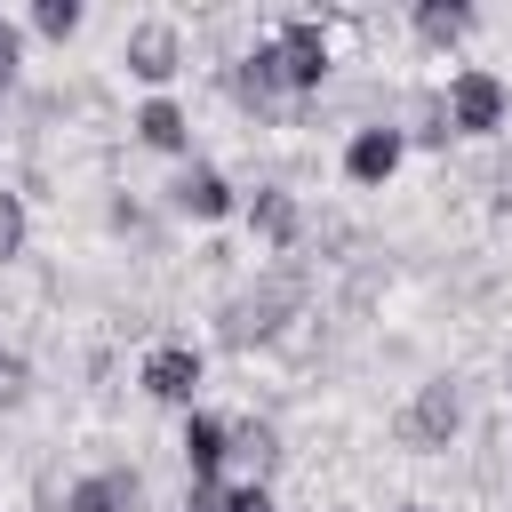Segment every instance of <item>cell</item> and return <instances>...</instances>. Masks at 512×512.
<instances>
[{
    "label": "cell",
    "instance_id": "1",
    "mask_svg": "<svg viewBox=\"0 0 512 512\" xmlns=\"http://www.w3.org/2000/svg\"><path fill=\"white\" fill-rule=\"evenodd\" d=\"M304 296V280L296 272H272L264 288H248V296H232L224 304V320H216V336L224 344H264V336H280V320H288V304Z\"/></svg>",
    "mask_w": 512,
    "mask_h": 512
},
{
    "label": "cell",
    "instance_id": "2",
    "mask_svg": "<svg viewBox=\"0 0 512 512\" xmlns=\"http://www.w3.org/2000/svg\"><path fill=\"white\" fill-rule=\"evenodd\" d=\"M440 104H448V128H456V136H496V128H504V112H512V88H504L496 72L464 64V72L448 80V96H440Z\"/></svg>",
    "mask_w": 512,
    "mask_h": 512
},
{
    "label": "cell",
    "instance_id": "3",
    "mask_svg": "<svg viewBox=\"0 0 512 512\" xmlns=\"http://www.w3.org/2000/svg\"><path fill=\"white\" fill-rule=\"evenodd\" d=\"M456 424H464V392H456V376H432V384H416V400L400 408V440H408L416 456L448 448V440H456Z\"/></svg>",
    "mask_w": 512,
    "mask_h": 512
},
{
    "label": "cell",
    "instance_id": "4",
    "mask_svg": "<svg viewBox=\"0 0 512 512\" xmlns=\"http://www.w3.org/2000/svg\"><path fill=\"white\" fill-rule=\"evenodd\" d=\"M120 64H128L144 88H168V80L184 72V32H176V16H136L128 40H120Z\"/></svg>",
    "mask_w": 512,
    "mask_h": 512
},
{
    "label": "cell",
    "instance_id": "5",
    "mask_svg": "<svg viewBox=\"0 0 512 512\" xmlns=\"http://www.w3.org/2000/svg\"><path fill=\"white\" fill-rule=\"evenodd\" d=\"M272 56H280V80L296 88V96H312L320 80H328V32H320V16H288L280 32H272Z\"/></svg>",
    "mask_w": 512,
    "mask_h": 512
},
{
    "label": "cell",
    "instance_id": "6",
    "mask_svg": "<svg viewBox=\"0 0 512 512\" xmlns=\"http://www.w3.org/2000/svg\"><path fill=\"white\" fill-rule=\"evenodd\" d=\"M200 376H208L200 344H152V352H144V392H152V400H168V408H184V416H192Z\"/></svg>",
    "mask_w": 512,
    "mask_h": 512
},
{
    "label": "cell",
    "instance_id": "7",
    "mask_svg": "<svg viewBox=\"0 0 512 512\" xmlns=\"http://www.w3.org/2000/svg\"><path fill=\"white\" fill-rule=\"evenodd\" d=\"M168 208H176V216H192V224H216V216H232V208H240V192H232L208 160H184V168H176V184H168Z\"/></svg>",
    "mask_w": 512,
    "mask_h": 512
},
{
    "label": "cell",
    "instance_id": "8",
    "mask_svg": "<svg viewBox=\"0 0 512 512\" xmlns=\"http://www.w3.org/2000/svg\"><path fill=\"white\" fill-rule=\"evenodd\" d=\"M400 152H408V128H392V120L352 128V144H344V176H352V184H384V176L400 168Z\"/></svg>",
    "mask_w": 512,
    "mask_h": 512
},
{
    "label": "cell",
    "instance_id": "9",
    "mask_svg": "<svg viewBox=\"0 0 512 512\" xmlns=\"http://www.w3.org/2000/svg\"><path fill=\"white\" fill-rule=\"evenodd\" d=\"M136 504H144V480H136L128 464L88 472V480H72V488H64V512H136Z\"/></svg>",
    "mask_w": 512,
    "mask_h": 512
},
{
    "label": "cell",
    "instance_id": "10",
    "mask_svg": "<svg viewBox=\"0 0 512 512\" xmlns=\"http://www.w3.org/2000/svg\"><path fill=\"white\" fill-rule=\"evenodd\" d=\"M128 128H136V144H152V152H192V120H184L176 96H144Z\"/></svg>",
    "mask_w": 512,
    "mask_h": 512
},
{
    "label": "cell",
    "instance_id": "11",
    "mask_svg": "<svg viewBox=\"0 0 512 512\" xmlns=\"http://www.w3.org/2000/svg\"><path fill=\"white\" fill-rule=\"evenodd\" d=\"M248 232H256L264 248H296V232H304V208H296V192L264 184V192L248 200Z\"/></svg>",
    "mask_w": 512,
    "mask_h": 512
},
{
    "label": "cell",
    "instance_id": "12",
    "mask_svg": "<svg viewBox=\"0 0 512 512\" xmlns=\"http://www.w3.org/2000/svg\"><path fill=\"white\" fill-rule=\"evenodd\" d=\"M280 88H288V80H280V56H272V40H256V48L232 64V96H240L248 112H272Z\"/></svg>",
    "mask_w": 512,
    "mask_h": 512
},
{
    "label": "cell",
    "instance_id": "13",
    "mask_svg": "<svg viewBox=\"0 0 512 512\" xmlns=\"http://www.w3.org/2000/svg\"><path fill=\"white\" fill-rule=\"evenodd\" d=\"M176 448H184V472H192V480H216V472H224V456H232V440H224V416H200V408H192Z\"/></svg>",
    "mask_w": 512,
    "mask_h": 512
},
{
    "label": "cell",
    "instance_id": "14",
    "mask_svg": "<svg viewBox=\"0 0 512 512\" xmlns=\"http://www.w3.org/2000/svg\"><path fill=\"white\" fill-rule=\"evenodd\" d=\"M408 24H416V40H424V48H456V40L472 32V8H464V0H416V8H408Z\"/></svg>",
    "mask_w": 512,
    "mask_h": 512
},
{
    "label": "cell",
    "instance_id": "15",
    "mask_svg": "<svg viewBox=\"0 0 512 512\" xmlns=\"http://www.w3.org/2000/svg\"><path fill=\"white\" fill-rule=\"evenodd\" d=\"M224 440H232V456H248V464H256V480L280 464V432H272L264 416H240V424H224Z\"/></svg>",
    "mask_w": 512,
    "mask_h": 512
},
{
    "label": "cell",
    "instance_id": "16",
    "mask_svg": "<svg viewBox=\"0 0 512 512\" xmlns=\"http://www.w3.org/2000/svg\"><path fill=\"white\" fill-rule=\"evenodd\" d=\"M80 24H88L80 0H32V32H40V40H72Z\"/></svg>",
    "mask_w": 512,
    "mask_h": 512
},
{
    "label": "cell",
    "instance_id": "17",
    "mask_svg": "<svg viewBox=\"0 0 512 512\" xmlns=\"http://www.w3.org/2000/svg\"><path fill=\"white\" fill-rule=\"evenodd\" d=\"M24 232H32L24 192H8V184H0V264H8V256H24Z\"/></svg>",
    "mask_w": 512,
    "mask_h": 512
},
{
    "label": "cell",
    "instance_id": "18",
    "mask_svg": "<svg viewBox=\"0 0 512 512\" xmlns=\"http://www.w3.org/2000/svg\"><path fill=\"white\" fill-rule=\"evenodd\" d=\"M32 392V368H24V352L16 344H0V408H16Z\"/></svg>",
    "mask_w": 512,
    "mask_h": 512
},
{
    "label": "cell",
    "instance_id": "19",
    "mask_svg": "<svg viewBox=\"0 0 512 512\" xmlns=\"http://www.w3.org/2000/svg\"><path fill=\"white\" fill-rule=\"evenodd\" d=\"M16 72H24V24H16V16H0V88H8Z\"/></svg>",
    "mask_w": 512,
    "mask_h": 512
},
{
    "label": "cell",
    "instance_id": "20",
    "mask_svg": "<svg viewBox=\"0 0 512 512\" xmlns=\"http://www.w3.org/2000/svg\"><path fill=\"white\" fill-rule=\"evenodd\" d=\"M224 512H272V488L264 480H240V488H224Z\"/></svg>",
    "mask_w": 512,
    "mask_h": 512
},
{
    "label": "cell",
    "instance_id": "21",
    "mask_svg": "<svg viewBox=\"0 0 512 512\" xmlns=\"http://www.w3.org/2000/svg\"><path fill=\"white\" fill-rule=\"evenodd\" d=\"M184 512H224V480H192V496H184Z\"/></svg>",
    "mask_w": 512,
    "mask_h": 512
},
{
    "label": "cell",
    "instance_id": "22",
    "mask_svg": "<svg viewBox=\"0 0 512 512\" xmlns=\"http://www.w3.org/2000/svg\"><path fill=\"white\" fill-rule=\"evenodd\" d=\"M400 512H424V504H400Z\"/></svg>",
    "mask_w": 512,
    "mask_h": 512
}]
</instances>
